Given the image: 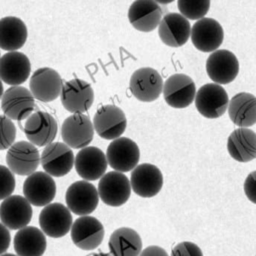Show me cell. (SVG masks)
<instances>
[{
	"instance_id": "1",
	"label": "cell",
	"mask_w": 256,
	"mask_h": 256,
	"mask_svg": "<svg viewBox=\"0 0 256 256\" xmlns=\"http://www.w3.org/2000/svg\"><path fill=\"white\" fill-rule=\"evenodd\" d=\"M197 111L208 119L221 117L227 110L229 98L226 90L218 84L207 83L201 86L195 95Z\"/></svg>"
},
{
	"instance_id": "2",
	"label": "cell",
	"mask_w": 256,
	"mask_h": 256,
	"mask_svg": "<svg viewBox=\"0 0 256 256\" xmlns=\"http://www.w3.org/2000/svg\"><path fill=\"white\" fill-rule=\"evenodd\" d=\"M60 99L67 111L73 114H83L94 102V91L88 82L74 78L63 84Z\"/></svg>"
},
{
	"instance_id": "3",
	"label": "cell",
	"mask_w": 256,
	"mask_h": 256,
	"mask_svg": "<svg viewBox=\"0 0 256 256\" xmlns=\"http://www.w3.org/2000/svg\"><path fill=\"white\" fill-rule=\"evenodd\" d=\"M107 163L114 171L124 173L134 169L140 159L138 145L130 138L119 137L112 140L106 150Z\"/></svg>"
},
{
	"instance_id": "4",
	"label": "cell",
	"mask_w": 256,
	"mask_h": 256,
	"mask_svg": "<svg viewBox=\"0 0 256 256\" xmlns=\"http://www.w3.org/2000/svg\"><path fill=\"white\" fill-rule=\"evenodd\" d=\"M98 195L103 203L112 207L125 204L131 194L130 181L123 173L110 171L104 174L98 183Z\"/></svg>"
},
{
	"instance_id": "5",
	"label": "cell",
	"mask_w": 256,
	"mask_h": 256,
	"mask_svg": "<svg viewBox=\"0 0 256 256\" xmlns=\"http://www.w3.org/2000/svg\"><path fill=\"white\" fill-rule=\"evenodd\" d=\"M129 88L132 95L141 102H152L159 98L163 90L161 75L153 68L143 67L130 77Z\"/></svg>"
},
{
	"instance_id": "6",
	"label": "cell",
	"mask_w": 256,
	"mask_h": 256,
	"mask_svg": "<svg viewBox=\"0 0 256 256\" xmlns=\"http://www.w3.org/2000/svg\"><path fill=\"white\" fill-rule=\"evenodd\" d=\"M65 200L70 212L79 216H88L97 208L99 195L93 184L81 180L72 183L67 188Z\"/></svg>"
},
{
	"instance_id": "7",
	"label": "cell",
	"mask_w": 256,
	"mask_h": 256,
	"mask_svg": "<svg viewBox=\"0 0 256 256\" xmlns=\"http://www.w3.org/2000/svg\"><path fill=\"white\" fill-rule=\"evenodd\" d=\"M165 102L176 109L188 107L195 99L196 86L191 77L186 74H173L163 83Z\"/></svg>"
},
{
	"instance_id": "8",
	"label": "cell",
	"mask_w": 256,
	"mask_h": 256,
	"mask_svg": "<svg viewBox=\"0 0 256 256\" xmlns=\"http://www.w3.org/2000/svg\"><path fill=\"white\" fill-rule=\"evenodd\" d=\"M41 231L52 238H61L70 232L73 219L70 210L62 203H50L39 214Z\"/></svg>"
},
{
	"instance_id": "9",
	"label": "cell",
	"mask_w": 256,
	"mask_h": 256,
	"mask_svg": "<svg viewBox=\"0 0 256 256\" xmlns=\"http://www.w3.org/2000/svg\"><path fill=\"white\" fill-rule=\"evenodd\" d=\"M94 131L103 139L114 140L119 138L127 126L123 110L115 105H103L93 117Z\"/></svg>"
},
{
	"instance_id": "10",
	"label": "cell",
	"mask_w": 256,
	"mask_h": 256,
	"mask_svg": "<svg viewBox=\"0 0 256 256\" xmlns=\"http://www.w3.org/2000/svg\"><path fill=\"white\" fill-rule=\"evenodd\" d=\"M93 123L85 114H72L62 123L61 137L71 149L87 147L93 140Z\"/></svg>"
},
{
	"instance_id": "11",
	"label": "cell",
	"mask_w": 256,
	"mask_h": 256,
	"mask_svg": "<svg viewBox=\"0 0 256 256\" xmlns=\"http://www.w3.org/2000/svg\"><path fill=\"white\" fill-rule=\"evenodd\" d=\"M72 149L62 142H52L45 146L40 156V163L45 173L55 177L68 174L74 166Z\"/></svg>"
},
{
	"instance_id": "12",
	"label": "cell",
	"mask_w": 256,
	"mask_h": 256,
	"mask_svg": "<svg viewBox=\"0 0 256 256\" xmlns=\"http://www.w3.org/2000/svg\"><path fill=\"white\" fill-rule=\"evenodd\" d=\"M6 163L12 173L29 176L36 172L40 164V154L36 146L29 141H18L8 149Z\"/></svg>"
},
{
	"instance_id": "13",
	"label": "cell",
	"mask_w": 256,
	"mask_h": 256,
	"mask_svg": "<svg viewBox=\"0 0 256 256\" xmlns=\"http://www.w3.org/2000/svg\"><path fill=\"white\" fill-rule=\"evenodd\" d=\"M35 100L30 90L22 86H11L1 98V109L11 120L27 119L35 109Z\"/></svg>"
},
{
	"instance_id": "14",
	"label": "cell",
	"mask_w": 256,
	"mask_h": 256,
	"mask_svg": "<svg viewBox=\"0 0 256 256\" xmlns=\"http://www.w3.org/2000/svg\"><path fill=\"white\" fill-rule=\"evenodd\" d=\"M206 72L215 84H228L239 73V61L235 54L229 50H216L207 58Z\"/></svg>"
},
{
	"instance_id": "15",
	"label": "cell",
	"mask_w": 256,
	"mask_h": 256,
	"mask_svg": "<svg viewBox=\"0 0 256 256\" xmlns=\"http://www.w3.org/2000/svg\"><path fill=\"white\" fill-rule=\"evenodd\" d=\"M57 122L55 118L45 111H36L26 120L24 133L34 146H47L57 135Z\"/></svg>"
},
{
	"instance_id": "16",
	"label": "cell",
	"mask_w": 256,
	"mask_h": 256,
	"mask_svg": "<svg viewBox=\"0 0 256 256\" xmlns=\"http://www.w3.org/2000/svg\"><path fill=\"white\" fill-rule=\"evenodd\" d=\"M63 81L59 73L49 67L35 70L29 81L30 92L41 102H51L60 97Z\"/></svg>"
},
{
	"instance_id": "17",
	"label": "cell",
	"mask_w": 256,
	"mask_h": 256,
	"mask_svg": "<svg viewBox=\"0 0 256 256\" xmlns=\"http://www.w3.org/2000/svg\"><path fill=\"white\" fill-rule=\"evenodd\" d=\"M72 242L82 250H93L97 248L104 238V227L102 223L92 216H80L77 218L70 230Z\"/></svg>"
},
{
	"instance_id": "18",
	"label": "cell",
	"mask_w": 256,
	"mask_h": 256,
	"mask_svg": "<svg viewBox=\"0 0 256 256\" xmlns=\"http://www.w3.org/2000/svg\"><path fill=\"white\" fill-rule=\"evenodd\" d=\"M190 38L197 50L212 53L223 43L224 31L217 20L204 17L193 24Z\"/></svg>"
},
{
	"instance_id": "19",
	"label": "cell",
	"mask_w": 256,
	"mask_h": 256,
	"mask_svg": "<svg viewBox=\"0 0 256 256\" xmlns=\"http://www.w3.org/2000/svg\"><path fill=\"white\" fill-rule=\"evenodd\" d=\"M129 181L135 194L143 198H151L162 189L163 175L157 166L142 163L132 170Z\"/></svg>"
},
{
	"instance_id": "20",
	"label": "cell",
	"mask_w": 256,
	"mask_h": 256,
	"mask_svg": "<svg viewBox=\"0 0 256 256\" xmlns=\"http://www.w3.org/2000/svg\"><path fill=\"white\" fill-rule=\"evenodd\" d=\"M23 193L26 200L34 206L41 207L51 203L56 195L54 179L45 172L37 171L25 179Z\"/></svg>"
},
{
	"instance_id": "21",
	"label": "cell",
	"mask_w": 256,
	"mask_h": 256,
	"mask_svg": "<svg viewBox=\"0 0 256 256\" xmlns=\"http://www.w3.org/2000/svg\"><path fill=\"white\" fill-rule=\"evenodd\" d=\"M31 204L21 195H11L0 204L1 223L10 230H20L32 218Z\"/></svg>"
},
{
	"instance_id": "22",
	"label": "cell",
	"mask_w": 256,
	"mask_h": 256,
	"mask_svg": "<svg viewBox=\"0 0 256 256\" xmlns=\"http://www.w3.org/2000/svg\"><path fill=\"white\" fill-rule=\"evenodd\" d=\"M107 165L105 153L95 146L80 149L74 159L77 174L88 182L101 178L106 172Z\"/></svg>"
},
{
	"instance_id": "23",
	"label": "cell",
	"mask_w": 256,
	"mask_h": 256,
	"mask_svg": "<svg viewBox=\"0 0 256 256\" xmlns=\"http://www.w3.org/2000/svg\"><path fill=\"white\" fill-rule=\"evenodd\" d=\"M158 34L161 41L169 47L183 46L191 34L189 21L180 13H168L164 15L158 26Z\"/></svg>"
},
{
	"instance_id": "24",
	"label": "cell",
	"mask_w": 256,
	"mask_h": 256,
	"mask_svg": "<svg viewBox=\"0 0 256 256\" xmlns=\"http://www.w3.org/2000/svg\"><path fill=\"white\" fill-rule=\"evenodd\" d=\"M130 24L140 32H151L159 26L162 19L160 5L152 0H136L128 10Z\"/></svg>"
},
{
	"instance_id": "25",
	"label": "cell",
	"mask_w": 256,
	"mask_h": 256,
	"mask_svg": "<svg viewBox=\"0 0 256 256\" xmlns=\"http://www.w3.org/2000/svg\"><path fill=\"white\" fill-rule=\"evenodd\" d=\"M31 72L29 58L22 52H7L0 57V80L11 86L24 83Z\"/></svg>"
},
{
	"instance_id": "26",
	"label": "cell",
	"mask_w": 256,
	"mask_h": 256,
	"mask_svg": "<svg viewBox=\"0 0 256 256\" xmlns=\"http://www.w3.org/2000/svg\"><path fill=\"white\" fill-rule=\"evenodd\" d=\"M230 120L240 128H248L256 123V97L247 92L235 94L228 104Z\"/></svg>"
},
{
	"instance_id": "27",
	"label": "cell",
	"mask_w": 256,
	"mask_h": 256,
	"mask_svg": "<svg viewBox=\"0 0 256 256\" xmlns=\"http://www.w3.org/2000/svg\"><path fill=\"white\" fill-rule=\"evenodd\" d=\"M229 155L238 162H249L256 158V133L249 128L235 129L227 139Z\"/></svg>"
},
{
	"instance_id": "28",
	"label": "cell",
	"mask_w": 256,
	"mask_h": 256,
	"mask_svg": "<svg viewBox=\"0 0 256 256\" xmlns=\"http://www.w3.org/2000/svg\"><path fill=\"white\" fill-rule=\"evenodd\" d=\"M13 245L17 256H42L47 242L45 234L39 228L26 226L15 234Z\"/></svg>"
},
{
	"instance_id": "29",
	"label": "cell",
	"mask_w": 256,
	"mask_h": 256,
	"mask_svg": "<svg viewBox=\"0 0 256 256\" xmlns=\"http://www.w3.org/2000/svg\"><path fill=\"white\" fill-rule=\"evenodd\" d=\"M108 247L112 256H139L142 251V239L134 229L121 227L112 232Z\"/></svg>"
},
{
	"instance_id": "30",
	"label": "cell",
	"mask_w": 256,
	"mask_h": 256,
	"mask_svg": "<svg viewBox=\"0 0 256 256\" xmlns=\"http://www.w3.org/2000/svg\"><path fill=\"white\" fill-rule=\"evenodd\" d=\"M28 36L25 23L17 17L7 16L0 19V48L8 52L21 48Z\"/></svg>"
},
{
	"instance_id": "31",
	"label": "cell",
	"mask_w": 256,
	"mask_h": 256,
	"mask_svg": "<svg viewBox=\"0 0 256 256\" xmlns=\"http://www.w3.org/2000/svg\"><path fill=\"white\" fill-rule=\"evenodd\" d=\"M177 7L180 14L187 20H200L204 18L210 8L209 0H178Z\"/></svg>"
},
{
	"instance_id": "32",
	"label": "cell",
	"mask_w": 256,
	"mask_h": 256,
	"mask_svg": "<svg viewBox=\"0 0 256 256\" xmlns=\"http://www.w3.org/2000/svg\"><path fill=\"white\" fill-rule=\"evenodd\" d=\"M16 138V127L11 119L0 115V150L9 149Z\"/></svg>"
},
{
	"instance_id": "33",
	"label": "cell",
	"mask_w": 256,
	"mask_h": 256,
	"mask_svg": "<svg viewBox=\"0 0 256 256\" xmlns=\"http://www.w3.org/2000/svg\"><path fill=\"white\" fill-rule=\"evenodd\" d=\"M15 189V178L10 169L4 165H0V200H4L11 196Z\"/></svg>"
},
{
	"instance_id": "34",
	"label": "cell",
	"mask_w": 256,
	"mask_h": 256,
	"mask_svg": "<svg viewBox=\"0 0 256 256\" xmlns=\"http://www.w3.org/2000/svg\"><path fill=\"white\" fill-rule=\"evenodd\" d=\"M170 256H203V253L195 243L183 241L174 246Z\"/></svg>"
},
{
	"instance_id": "35",
	"label": "cell",
	"mask_w": 256,
	"mask_h": 256,
	"mask_svg": "<svg viewBox=\"0 0 256 256\" xmlns=\"http://www.w3.org/2000/svg\"><path fill=\"white\" fill-rule=\"evenodd\" d=\"M243 189L248 200L256 204V170L248 174L244 181Z\"/></svg>"
},
{
	"instance_id": "36",
	"label": "cell",
	"mask_w": 256,
	"mask_h": 256,
	"mask_svg": "<svg viewBox=\"0 0 256 256\" xmlns=\"http://www.w3.org/2000/svg\"><path fill=\"white\" fill-rule=\"evenodd\" d=\"M11 235L9 229L0 222V255L4 254L10 246Z\"/></svg>"
},
{
	"instance_id": "37",
	"label": "cell",
	"mask_w": 256,
	"mask_h": 256,
	"mask_svg": "<svg viewBox=\"0 0 256 256\" xmlns=\"http://www.w3.org/2000/svg\"><path fill=\"white\" fill-rule=\"evenodd\" d=\"M139 256H169V255L164 250V248L156 245H151L142 249Z\"/></svg>"
},
{
	"instance_id": "38",
	"label": "cell",
	"mask_w": 256,
	"mask_h": 256,
	"mask_svg": "<svg viewBox=\"0 0 256 256\" xmlns=\"http://www.w3.org/2000/svg\"><path fill=\"white\" fill-rule=\"evenodd\" d=\"M89 256H112L110 253H103V252H99V253H94L91 254Z\"/></svg>"
},
{
	"instance_id": "39",
	"label": "cell",
	"mask_w": 256,
	"mask_h": 256,
	"mask_svg": "<svg viewBox=\"0 0 256 256\" xmlns=\"http://www.w3.org/2000/svg\"><path fill=\"white\" fill-rule=\"evenodd\" d=\"M3 93H4V90H3V84H2V81L0 80V99L2 98L3 96Z\"/></svg>"
},
{
	"instance_id": "40",
	"label": "cell",
	"mask_w": 256,
	"mask_h": 256,
	"mask_svg": "<svg viewBox=\"0 0 256 256\" xmlns=\"http://www.w3.org/2000/svg\"><path fill=\"white\" fill-rule=\"evenodd\" d=\"M0 256H17V255L12 254V253H4V254H2V255H0Z\"/></svg>"
}]
</instances>
